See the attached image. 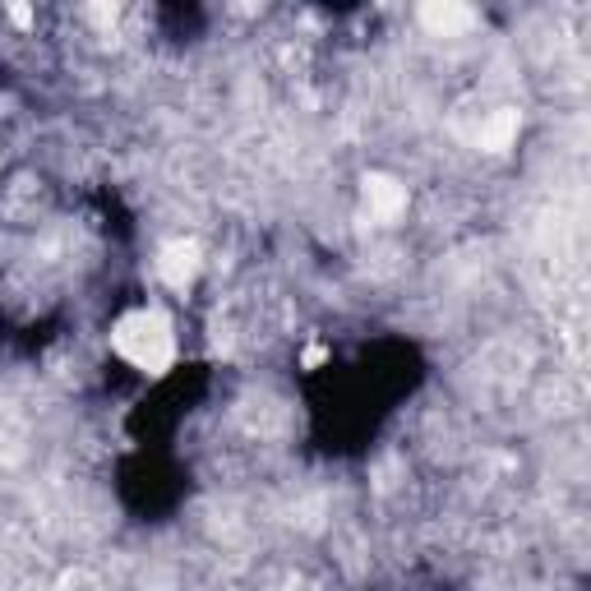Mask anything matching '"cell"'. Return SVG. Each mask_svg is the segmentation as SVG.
I'll list each match as a JSON object with an SVG mask.
<instances>
[{"label": "cell", "mask_w": 591, "mask_h": 591, "mask_svg": "<svg viewBox=\"0 0 591 591\" xmlns=\"http://www.w3.org/2000/svg\"><path fill=\"white\" fill-rule=\"evenodd\" d=\"M194 273H200V245H194V241H171L162 250V278L171 287H185Z\"/></svg>", "instance_id": "2"}, {"label": "cell", "mask_w": 591, "mask_h": 591, "mask_svg": "<svg viewBox=\"0 0 591 591\" xmlns=\"http://www.w3.org/2000/svg\"><path fill=\"white\" fill-rule=\"evenodd\" d=\"M111 342H116V351H121L130 365H140V370H148V374L167 370V365H171V351H176L171 324H167L157 310H134V314H125V319L116 324Z\"/></svg>", "instance_id": "1"}, {"label": "cell", "mask_w": 591, "mask_h": 591, "mask_svg": "<svg viewBox=\"0 0 591 591\" xmlns=\"http://www.w3.org/2000/svg\"><path fill=\"white\" fill-rule=\"evenodd\" d=\"M421 24H425L430 33L448 37V33H458V28L471 24V10H462V5H425V10H421Z\"/></svg>", "instance_id": "4"}, {"label": "cell", "mask_w": 591, "mask_h": 591, "mask_svg": "<svg viewBox=\"0 0 591 591\" xmlns=\"http://www.w3.org/2000/svg\"><path fill=\"white\" fill-rule=\"evenodd\" d=\"M402 204H407V190L398 181H388V176H370L365 181V208L374 218H393Z\"/></svg>", "instance_id": "3"}, {"label": "cell", "mask_w": 591, "mask_h": 591, "mask_svg": "<svg viewBox=\"0 0 591 591\" xmlns=\"http://www.w3.org/2000/svg\"><path fill=\"white\" fill-rule=\"evenodd\" d=\"M514 134H518V111H495V121H490L481 130V148H508L514 144Z\"/></svg>", "instance_id": "5"}]
</instances>
